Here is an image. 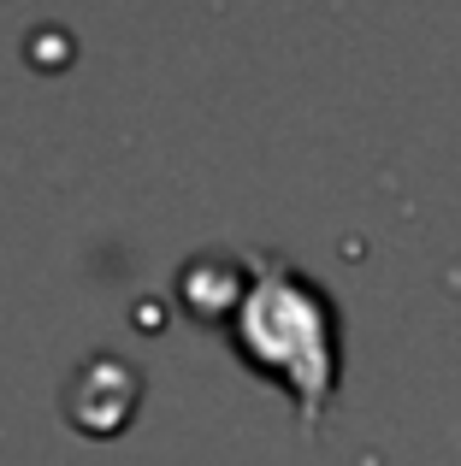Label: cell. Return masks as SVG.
Returning <instances> with one entry per match:
<instances>
[{
    "instance_id": "cell-1",
    "label": "cell",
    "mask_w": 461,
    "mask_h": 466,
    "mask_svg": "<svg viewBox=\"0 0 461 466\" xmlns=\"http://www.w3.org/2000/svg\"><path fill=\"white\" fill-rule=\"evenodd\" d=\"M178 296L196 319L220 325L249 372L290 390L302 425H320L337 384V313L308 272L284 266L278 254H208L184 266Z\"/></svg>"
}]
</instances>
